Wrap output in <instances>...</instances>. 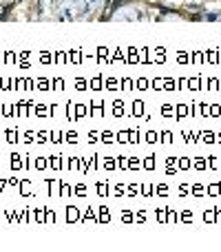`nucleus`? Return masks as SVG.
Instances as JSON below:
<instances>
[]
</instances>
